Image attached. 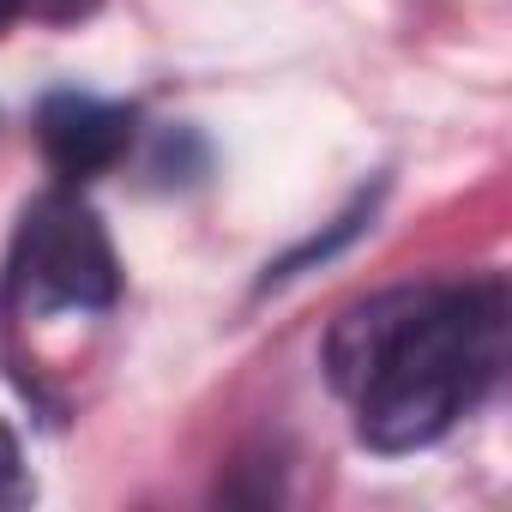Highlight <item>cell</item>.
I'll use <instances>...</instances> for the list:
<instances>
[{
    "instance_id": "cell-6",
    "label": "cell",
    "mask_w": 512,
    "mask_h": 512,
    "mask_svg": "<svg viewBox=\"0 0 512 512\" xmlns=\"http://www.w3.org/2000/svg\"><path fill=\"white\" fill-rule=\"evenodd\" d=\"M13 19H19V0H0V31H7Z\"/></svg>"
},
{
    "instance_id": "cell-4",
    "label": "cell",
    "mask_w": 512,
    "mask_h": 512,
    "mask_svg": "<svg viewBox=\"0 0 512 512\" xmlns=\"http://www.w3.org/2000/svg\"><path fill=\"white\" fill-rule=\"evenodd\" d=\"M25 494H31V482L19 470V446H13L7 428H0V500H25Z\"/></svg>"
},
{
    "instance_id": "cell-5",
    "label": "cell",
    "mask_w": 512,
    "mask_h": 512,
    "mask_svg": "<svg viewBox=\"0 0 512 512\" xmlns=\"http://www.w3.org/2000/svg\"><path fill=\"white\" fill-rule=\"evenodd\" d=\"M91 0H19V13H37V19H79Z\"/></svg>"
},
{
    "instance_id": "cell-1",
    "label": "cell",
    "mask_w": 512,
    "mask_h": 512,
    "mask_svg": "<svg viewBox=\"0 0 512 512\" xmlns=\"http://www.w3.org/2000/svg\"><path fill=\"white\" fill-rule=\"evenodd\" d=\"M500 350V284H404L338 314L326 368L374 452H416L482 404Z\"/></svg>"
},
{
    "instance_id": "cell-2",
    "label": "cell",
    "mask_w": 512,
    "mask_h": 512,
    "mask_svg": "<svg viewBox=\"0 0 512 512\" xmlns=\"http://www.w3.org/2000/svg\"><path fill=\"white\" fill-rule=\"evenodd\" d=\"M13 296L37 314L49 308H109L121 290V266L115 247L97 223V211L79 193H43L13 241Z\"/></svg>"
},
{
    "instance_id": "cell-3",
    "label": "cell",
    "mask_w": 512,
    "mask_h": 512,
    "mask_svg": "<svg viewBox=\"0 0 512 512\" xmlns=\"http://www.w3.org/2000/svg\"><path fill=\"white\" fill-rule=\"evenodd\" d=\"M37 139H43V157L55 163V175L91 181V175L115 169L121 151L133 145V109L61 91L37 109Z\"/></svg>"
}]
</instances>
